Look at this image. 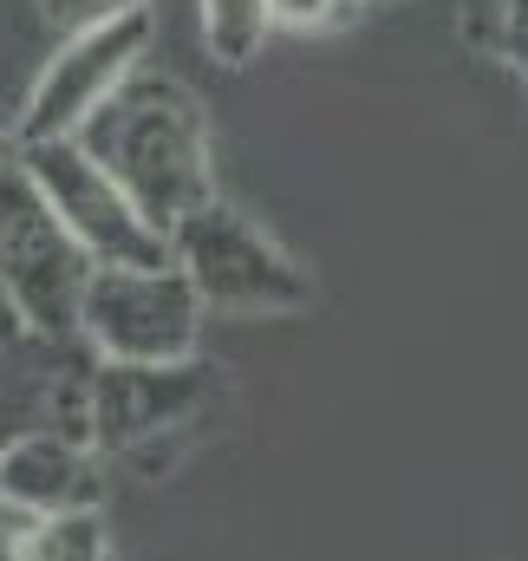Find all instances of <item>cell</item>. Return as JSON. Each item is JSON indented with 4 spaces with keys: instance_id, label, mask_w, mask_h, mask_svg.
Returning a JSON list of instances; mask_svg holds the SVG:
<instances>
[{
    "instance_id": "cell-2",
    "label": "cell",
    "mask_w": 528,
    "mask_h": 561,
    "mask_svg": "<svg viewBox=\"0 0 528 561\" xmlns=\"http://www.w3.org/2000/svg\"><path fill=\"white\" fill-rule=\"evenodd\" d=\"M163 242H170V262L190 275L203 313L216 307V313H236V320H274V313H300L313 300V275L262 222H249L222 196H209L203 209L170 222Z\"/></svg>"
},
{
    "instance_id": "cell-9",
    "label": "cell",
    "mask_w": 528,
    "mask_h": 561,
    "mask_svg": "<svg viewBox=\"0 0 528 561\" xmlns=\"http://www.w3.org/2000/svg\"><path fill=\"white\" fill-rule=\"evenodd\" d=\"M13 561H112L105 516L99 510H66V516H33Z\"/></svg>"
},
{
    "instance_id": "cell-7",
    "label": "cell",
    "mask_w": 528,
    "mask_h": 561,
    "mask_svg": "<svg viewBox=\"0 0 528 561\" xmlns=\"http://www.w3.org/2000/svg\"><path fill=\"white\" fill-rule=\"evenodd\" d=\"M216 379L190 359H99L92 366V450H137L209 405Z\"/></svg>"
},
{
    "instance_id": "cell-1",
    "label": "cell",
    "mask_w": 528,
    "mask_h": 561,
    "mask_svg": "<svg viewBox=\"0 0 528 561\" xmlns=\"http://www.w3.org/2000/svg\"><path fill=\"white\" fill-rule=\"evenodd\" d=\"M72 144L131 196L137 216L150 229H163V236H170V222H183L190 209H203L216 196L209 112L170 72H144L137 66L131 79L72 131Z\"/></svg>"
},
{
    "instance_id": "cell-13",
    "label": "cell",
    "mask_w": 528,
    "mask_h": 561,
    "mask_svg": "<svg viewBox=\"0 0 528 561\" xmlns=\"http://www.w3.org/2000/svg\"><path fill=\"white\" fill-rule=\"evenodd\" d=\"M137 7H150V0H39V13H46L59 33H72V26H99V20H118V13H137Z\"/></svg>"
},
{
    "instance_id": "cell-5",
    "label": "cell",
    "mask_w": 528,
    "mask_h": 561,
    "mask_svg": "<svg viewBox=\"0 0 528 561\" xmlns=\"http://www.w3.org/2000/svg\"><path fill=\"white\" fill-rule=\"evenodd\" d=\"M20 163L39 183V196L53 203V216L66 222V236L85 249L92 268H157V262H170L163 229H150L131 196L72 138H20Z\"/></svg>"
},
{
    "instance_id": "cell-10",
    "label": "cell",
    "mask_w": 528,
    "mask_h": 561,
    "mask_svg": "<svg viewBox=\"0 0 528 561\" xmlns=\"http://www.w3.org/2000/svg\"><path fill=\"white\" fill-rule=\"evenodd\" d=\"M203 46L216 66H249L267 39V0H196Z\"/></svg>"
},
{
    "instance_id": "cell-15",
    "label": "cell",
    "mask_w": 528,
    "mask_h": 561,
    "mask_svg": "<svg viewBox=\"0 0 528 561\" xmlns=\"http://www.w3.org/2000/svg\"><path fill=\"white\" fill-rule=\"evenodd\" d=\"M20 340H26V327H20V313L7 300V280H0V346H20Z\"/></svg>"
},
{
    "instance_id": "cell-11",
    "label": "cell",
    "mask_w": 528,
    "mask_h": 561,
    "mask_svg": "<svg viewBox=\"0 0 528 561\" xmlns=\"http://www.w3.org/2000/svg\"><path fill=\"white\" fill-rule=\"evenodd\" d=\"M463 33L483 59H509L523 66V0H470L463 7Z\"/></svg>"
},
{
    "instance_id": "cell-8",
    "label": "cell",
    "mask_w": 528,
    "mask_h": 561,
    "mask_svg": "<svg viewBox=\"0 0 528 561\" xmlns=\"http://www.w3.org/2000/svg\"><path fill=\"white\" fill-rule=\"evenodd\" d=\"M105 483L92 463V444H72L59 431H26L0 444V503L13 516H66V510H99Z\"/></svg>"
},
{
    "instance_id": "cell-6",
    "label": "cell",
    "mask_w": 528,
    "mask_h": 561,
    "mask_svg": "<svg viewBox=\"0 0 528 561\" xmlns=\"http://www.w3.org/2000/svg\"><path fill=\"white\" fill-rule=\"evenodd\" d=\"M150 53V7L118 13V20H99V26H72L59 33L46 72L33 79L26 92V112H20V138H72Z\"/></svg>"
},
{
    "instance_id": "cell-4",
    "label": "cell",
    "mask_w": 528,
    "mask_h": 561,
    "mask_svg": "<svg viewBox=\"0 0 528 561\" xmlns=\"http://www.w3.org/2000/svg\"><path fill=\"white\" fill-rule=\"evenodd\" d=\"M72 333L99 359H190L196 333H203V300L176 262L92 268L79 287Z\"/></svg>"
},
{
    "instance_id": "cell-3",
    "label": "cell",
    "mask_w": 528,
    "mask_h": 561,
    "mask_svg": "<svg viewBox=\"0 0 528 561\" xmlns=\"http://www.w3.org/2000/svg\"><path fill=\"white\" fill-rule=\"evenodd\" d=\"M85 275H92L85 249L66 236V222L26 176L20 150H0V280L20 327L39 340H72Z\"/></svg>"
},
{
    "instance_id": "cell-12",
    "label": "cell",
    "mask_w": 528,
    "mask_h": 561,
    "mask_svg": "<svg viewBox=\"0 0 528 561\" xmlns=\"http://www.w3.org/2000/svg\"><path fill=\"white\" fill-rule=\"evenodd\" d=\"M366 0H267V33H294V39H326L359 26Z\"/></svg>"
},
{
    "instance_id": "cell-14",
    "label": "cell",
    "mask_w": 528,
    "mask_h": 561,
    "mask_svg": "<svg viewBox=\"0 0 528 561\" xmlns=\"http://www.w3.org/2000/svg\"><path fill=\"white\" fill-rule=\"evenodd\" d=\"M20 536H26V516H13V510L0 503V561H13V549H20Z\"/></svg>"
}]
</instances>
